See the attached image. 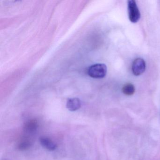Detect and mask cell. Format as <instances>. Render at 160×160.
I'll return each instance as SVG.
<instances>
[{"instance_id":"cell-1","label":"cell","mask_w":160,"mask_h":160,"mask_svg":"<svg viewBox=\"0 0 160 160\" xmlns=\"http://www.w3.org/2000/svg\"><path fill=\"white\" fill-rule=\"evenodd\" d=\"M107 67L102 63L93 64L89 67L88 73V75L92 78H102L106 75Z\"/></svg>"},{"instance_id":"cell-7","label":"cell","mask_w":160,"mask_h":160,"mask_svg":"<svg viewBox=\"0 0 160 160\" xmlns=\"http://www.w3.org/2000/svg\"><path fill=\"white\" fill-rule=\"evenodd\" d=\"M122 92L125 95L131 96L135 93V88L134 85L132 83H126L122 87Z\"/></svg>"},{"instance_id":"cell-5","label":"cell","mask_w":160,"mask_h":160,"mask_svg":"<svg viewBox=\"0 0 160 160\" xmlns=\"http://www.w3.org/2000/svg\"><path fill=\"white\" fill-rule=\"evenodd\" d=\"M40 141L42 146L48 150L54 151L57 148V145L48 138L41 137Z\"/></svg>"},{"instance_id":"cell-2","label":"cell","mask_w":160,"mask_h":160,"mask_svg":"<svg viewBox=\"0 0 160 160\" xmlns=\"http://www.w3.org/2000/svg\"><path fill=\"white\" fill-rule=\"evenodd\" d=\"M128 9L129 18L131 22L133 23L138 22L140 18V13L135 1H128Z\"/></svg>"},{"instance_id":"cell-4","label":"cell","mask_w":160,"mask_h":160,"mask_svg":"<svg viewBox=\"0 0 160 160\" xmlns=\"http://www.w3.org/2000/svg\"><path fill=\"white\" fill-rule=\"evenodd\" d=\"M81 102L78 98L69 99L66 103L67 108L70 111H74L78 110L81 107Z\"/></svg>"},{"instance_id":"cell-6","label":"cell","mask_w":160,"mask_h":160,"mask_svg":"<svg viewBox=\"0 0 160 160\" xmlns=\"http://www.w3.org/2000/svg\"><path fill=\"white\" fill-rule=\"evenodd\" d=\"M38 127V122L35 120H31L27 122L24 126V129L27 132H32L36 131Z\"/></svg>"},{"instance_id":"cell-8","label":"cell","mask_w":160,"mask_h":160,"mask_svg":"<svg viewBox=\"0 0 160 160\" xmlns=\"http://www.w3.org/2000/svg\"><path fill=\"white\" fill-rule=\"evenodd\" d=\"M31 146V143L28 141H24L20 142L18 145V149L20 150H25L29 148Z\"/></svg>"},{"instance_id":"cell-3","label":"cell","mask_w":160,"mask_h":160,"mask_svg":"<svg viewBox=\"0 0 160 160\" xmlns=\"http://www.w3.org/2000/svg\"><path fill=\"white\" fill-rule=\"evenodd\" d=\"M146 62L141 58L135 59L132 64V72L135 76L141 75L146 70Z\"/></svg>"}]
</instances>
